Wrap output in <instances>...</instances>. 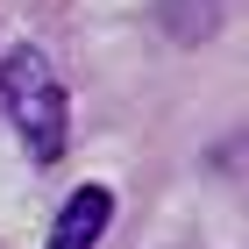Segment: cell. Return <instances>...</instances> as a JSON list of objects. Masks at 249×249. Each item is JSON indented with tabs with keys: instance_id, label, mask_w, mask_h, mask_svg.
I'll return each mask as SVG.
<instances>
[{
	"instance_id": "6da1fadb",
	"label": "cell",
	"mask_w": 249,
	"mask_h": 249,
	"mask_svg": "<svg viewBox=\"0 0 249 249\" xmlns=\"http://www.w3.org/2000/svg\"><path fill=\"white\" fill-rule=\"evenodd\" d=\"M0 114L15 121L21 150L36 157V164L64 157V135H71V100H64V78H57V64L43 57V50H29V43H21L15 57L0 64Z\"/></svg>"
},
{
	"instance_id": "7a4b0ae2",
	"label": "cell",
	"mask_w": 249,
	"mask_h": 249,
	"mask_svg": "<svg viewBox=\"0 0 249 249\" xmlns=\"http://www.w3.org/2000/svg\"><path fill=\"white\" fill-rule=\"evenodd\" d=\"M107 221H114V192L107 185H78L57 207V221H50V249H100Z\"/></svg>"
}]
</instances>
